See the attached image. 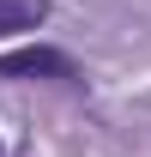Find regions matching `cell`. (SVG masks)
<instances>
[{
	"label": "cell",
	"instance_id": "1",
	"mask_svg": "<svg viewBox=\"0 0 151 157\" xmlns=\"http://www.w3.org/2000/svg\"><path fill=\"white\" fill-rule=\"evenodd\" d=\"M0 78H67V85H79V67L60 48H18V55H0Z\"/></svg>",
	"mask_w": 151,
	"mask_h": 157
},
{
	"label": "cell",
	"instance_id": "2",
	"mask_svg": "<svg viewBox=\"0 0 151 157\" xmlns=\"http://www.w3.org/2000/svg\"><path fill=\"white\" fill-rule=\"evenodd\" d=\"M48 18V0H0V36L12 30H37Z\"/></svg>",
	"mask_w": 151,
	"mask_h": 157
}]
</instances>
